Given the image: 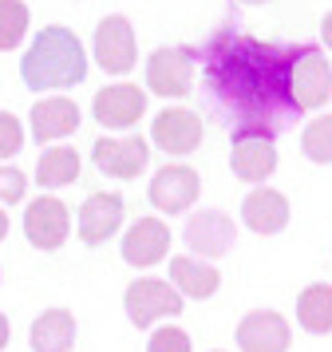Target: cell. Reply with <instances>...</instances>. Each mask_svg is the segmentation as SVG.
<instances>
[{"mask_svg":"<svg viewBox=\"0 0 332 352\" xmlns=\"http://www.w3.org/2000/svg\"><path fill=\"white\" fill-rule=\"evenodd\" d=\"M170 281L178 289V297L210 301L221 285V273L210 261H198V257H170Z\"/></svg>","mask_w":332,"mask_h":352,"instance_id":"d6986e66","label":"cell"},{"mask_svg":"<svg viewBox=\"0 0 332 352\" xmlns=\"http://www.w3.org/2000/svg\"><path fill=\"white\" fill-rule=\"evenodd\" d=\"M332 96V67L316 48L293 52L289 64V103L293 111H320Z\"/></svg>","mask_w":332,"mask_h":352,"instance_id":"3957f363","label":"cell"},{"mask_svg":"<svg viewBox=\"0 0 332 352\" xmlns=\"http://www.w3.org/2000/svg\"><path fill=\"white\" fill-rule=\"evenodd\" d=\"M24 234L36 250H60L67 234H71V214L60 198L52 194H40L36 202H28L24 210Z\"/></svg>","mask_w":332,"mask_h":352,"instance_id":"9c48e42d","label":"cell"},{"mask_svg":"<svg viewBox=\"0 0 332 352\" xmlns=\"http://www.w3.org/2000/svg\"><path fill=\"white\" fill-rule=\"evenodd\" d=\"M20 76L32 91H47V87H76L87 76V56L83 44L71 28L52 24L32 40V48L20 60Z\"/></svg>","mask_w":332,"mask_h":352,"instance_id":"7a4b0ae2","label":"cell"},{"mask_svg":"<svg viewBox=\"0 0 332 352\" xmlns=\"http://www.w3.org/2000/svg\"><path fill=\"white\" fill-rule=\"evenodd\" d=\"M146 87L162 99H182L194 87V52L158 48L146 60Z\"/></svg>","mask_w":332,"mask_h":352,"instance_id":"8992f818","label":"cell"},{"mask_svg":"<svg viewBox=\"0 0 332 352\" xmlns=\"http://www.w3.org/2000/svg\"><path fill=\"white\" fill-rule=\"evenodd\" d=\"M293 329L277 309H253L237 324V349L241 352H289Z\"/></svg>","mask_w":332,"mask_h":352,"instance_id":"30bf717a","label":"cell"},{"mask_svg":"<svg viewBox=\"0 0 332 352\" xmlns=\"http://www.w3.org/2000/svg\"><path fill=\"white\" fill-rule=\"evenodd\" d=\"M91 159H95V166L111 178H139L146 159H151V151H146V143L135 139V135H131V139H99V143L91 146Z\"/></svg>","mask_w":332,"mask_h":352,"instance_id":"2e32d148","label":"cell"},{"mask_svg":"<svg viewBox=\"0 0 332 352\" xmlns=\"http://www.w3.org/2000/svg\"><path fill=\"white\" fill-rule=\"evenodd\" d=\"M151 206L162 210V214H182L198 202V194H202V178L194 166H182V162H174V166H162L155 178H151Z\"/></svg>","mask_w":332,"mask_h":352,"instance_id":"ba28073f","label":"cell"},{"mask_svg":"<svg viewBox=\"0 0 332 352\" xmlns=\"http://www.w3.org/2000/svg\"><path fill=\"white\" fill-rule=\"evenodd\" d=\"M4 234H8V214L0 210V238H4Z\"/></svg>","mask_w":332,"mask_h":352,"instance_id":"f546056e","label":"cell"},{"mask_svg":"<svg viewBox=\"0 0 332 352\" xmlns=\"http://www.w3.org/2000/svg\"><path fill=\"white\" fill-rule=\"evenodd\" d=\"M289 64H293V52L269 48L250 36L221 32L206 52V80L214 96L241 119V127L273 131L293 111Z\"/></svg>","mask_w":332,"mask_h":352,"instance_id":"6da1fadb","label":"cell"},{"mask_svg":"<svg viewBox=\"0 0 332 352\" xmlns=\"http://www.w3.org/2000/svg\"><path fill=\"white\" fill-rule=\"evenodd\" d=\"M28 190V178L16 166H0V202H20Z\"/></svg>","mask_w":332,"mask_h":352,"instance_id":"4316f807","label":"cell"},{"mask_svg":"<svg viewBox=\"0 0 332 352\" xmlns=\"http://www.w3.org/2000/svg\"><path fill=\"white\" fill-rule=\"evenodd\" d=\"M123 309L126 320L135 329H151L162 317H178L182 313V297L170 281H158V277H139L135 285H126L123 293Z\"/></svg>","mask_w":332,"mask_h":352,"instance_id":"277c9868","label":"cell"},{"mask_svg":"<svg viewBox=\"0 0 332 352\" xmlns=\"http://www.w3.org/2000/svg\"><path fill=\"white\" fill-rule=\"evenodd\" d=\"M297 320L305 333H332V285H305L297 297Z\"/></svg>","mask_w":332,"mask_h":352,"instance_id":"44dd1931","label":"cell"},{"mask_svg":"<svg viewBox=\"0 0 332 352\" xmlns=\"http://www.w3.org/2000/svg\"><path fill=\"white\" fill-rule=\"evenodd\" d=\"M230 166L241 182H265L277 170V146H273V131H253L237 127L234 151H230Z\"/></svg>","mask_w":332,"mask_h":352,"instance_id":"5b68a950","label":"cell"},{"mask_svg":"<svg viewBox=\"0 0 332 352\" xmlns=\"http://www.w3.org/2000/svg\"><path fill=\"white\" fill-rule=\"evenodd\" d=\"M320 36H324V44L332 48V12H329L324 20H320Z\"/></svg>","mask_w":332,"mask_h":352,"instance_id":"83f0119b","label":"cell"},{"mask_svg":"<svg viewBox=\"0 0 332 352\" xmlns=\"http://www.w3.org/2000/svg\"><path fill=\"white\" fill-rule=\"evenodd\" d=\"M95 60L111 76H126L135 67V28L126 16H107L95 28Z\"/></svg>","mask_w":332,"mask_h":352,"instance_id":"7c38bea8","label":"cell"},{"mask_svg":"<svg viewBox=\"0 0 332 352\" xmlns=\"http://www.w3.org/2000/svg\"><path fill=\"white\" fill-rule=\"evenodd\" d=\"M79 170H83V162H79V155L71 146H52V151H44L40 162H36V178H40V186H47V190L71 186L79 178Z\"/></svg>","mask_w":332,"mask_h":352,"instance_id":"7402d4cb","label":"cell"},{"mask_svg":"<svg viewBox=\"0 0 332 352\" xmlns=\"http://www.w3.org/2000/svg\"><path fill=\"white\" fill-rule=\"evenodd\" d=\"M241 4H265V0H241Z\"/></svg>","mask_w":332,"mask_h":352,"instance_id":"4dcf8cb0","label":"cell"},{"mask_svg":"<svg viewBox=\"0 0 332 352\" xmlns=\"http://www.w3.org/2000/svg\"><path fill=\"white\" fill-rule=\"evenodd\" d=\"M182 238H186L190 254H198V261L202 257H225L237 241V226L221 210H198V214H190Z\"/></svg>","mask_w":332,"mask_h":352,"instance_id":"52a82bcc","label":"cell"},{"mask_svg":"<svg viewBox=\"0 0 332 352\" xmlns=\"http://www.w3.org/2000/svg\"><path fill=\"white\" fill-rule=\"evenodd\" d=\"M71 131H79V107L71 99L52 96L32 107V139L36 143H56V139L71 135Z\"/></svg>","mask_w":332,"mask_h":352,"instance_id":"ac0fdd59","label":"cell"},{"mask_svg":"<svg viewBox=\"0 0 332 352\" xmlns=\"http://www.w3.org/2000/svg\"><path fill=\"white\" fill-rule=\"evenodd\" d=\"M170 254V226L158 222V218H139L123 234V261L126 265H139V270H151L162 257Z\"/></svg>","mask_w":332,"mask_h":352,"instance_id":"4fadbf2b","label":"cell"},{"mask_svg":"<svg viewBox=\"0 0 332 352\" xmlns=\"http://www.w3.org/2000/svg\"><path fill=\"white\" fill-rule=\"evenodd\" d=\"M8 336H12V329H8V317H4V313H0V349H4V344H8Z\"/></svg>","mask_w":332,"mask_h":352,"instance_id":"f1b7e54d","label":"cell"},{"mask_svg":"<svg viewBox=\"0 0 332 352\" xmlns=\"http://www.w3.org/2000/svg\"><path fill=\"white\" fill-rule=\"evenodd\" d=\"M24 146V127L12 111H0V159H12L16 151Z\"/></svg>","mask_w":332,"mask_h":352,"instance_id":"484cf974","label":"cell"},{"mask_svg":"<svg viewBox=\"0 0 332 352\" xmlns=\"http://www.w3.org/2000/svg\"><path fill=\"white\" fill-rule=\"evenodd\" d=\"M28 32V4L24 0H0V52H12Z\"/></svg>","mask_w":332,"mask_h":352,"instance_id":"cb8c5ba5","label":"cell"},{"mask_svg":"<svg viewBox=\"0 0 332 352\" xmlns=\"http://www.w3.org/2000/svg\"><path fill=\"white\" fill-rule=\"evenodd\" d=\"M95 119L103 123V127H135L146 111V96H142L135 83H111L103 91H95V103H91Z\"/></svg>","mask_w":332,"mask_h":352,"instance_id":"5bb4252c","label":"cell"},{"mask_svg":"<svg viewBox=\"0 0 332 352\" xmlns=\"http://www.w3.org/2000/svg\"><path fill=\"white\" fill-rule=\"evenodd\" d=\"M300 151L309 162H332V115H316L309 127L300 131Z\"/></svg>","mask_w":332,"mask_h":352,"instance_id":"603a6c76","label":"cell"},{"mask_svg":"<svg viewBox=\"0 0 332 352\" xmlns=\"http://www.w3.org/2000/svg\"><path fill=\"white\" fill-rule=\"evenodd\" d=\"M123 226V198L119 194H91L83 206H79V241L83 245H103L119 234Z\"/></svg>","mask_w":332,"mask_h":352,"instance_id":"9a60e30c","label":"cell"},{"mask_svg":"<svg viewBox=\"0 0 332 352\" xmlns=\"http://www.w3.org/2000/svg\"><path fill=\"white\" fill-rule=\"evenodd\" d=\"M241 222L250 226L253 234H281L289 226V198L281 190H250L241 202Z\"/></svg>","mask_w":332,"mask_h":352,"instance_id":"e0dca14e","label":"cell"},{"mask_svg":"<svg viewBox=\"0 0 332 352\" xmlns=\"http://www.w3.org/2000/svg\"><path fill=\"white\" fill-rule=\"evenodd\" d=\"M146 352H190V333L178 324H162V329H155Z\"/></svg>","mask_w":332,"mask_h":352,"instance_id":"d4e9b609","label":"cell"},{"mask_svg":"<svg viewBox=\"0 0 332 352\" xmlns=\"http://www.w3.org/2000/svg\"><path fill=\"white\" fill-rule=\"evenodd\" d=\"M202 119L186 107H166V111L155 115V123H151V139L155 146H162L166 155H194L198 146H202Z\"/></svg>","mask_w":332,"mask_h":352,"instance_id":"8fae6325","label":"cell"},{"mask_svg":"<svg viewBox=\"0 0 332 352\" xmlns=\"http://www.w3.org/2000/svg\"><path fill=\"white\" fill-rule=\"evenodd\" d=\"M76 344V317L67 309H44L32 320V349L36 352H67Z\"/></svg>","mask_w":332,"mask_h":352,"instance_id":"ffe728a7","label":"cell"}]
</instances>
